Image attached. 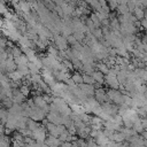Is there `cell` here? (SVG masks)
<instances>
[{"label": "cell", "instance_id": "7402d4cb", "mask_svg": "<svg viewBox=\"0 0 147 147\" xmlns=\"http://www.w3.org/2000/svg\"><path fill=\"white\" fill-rule=\"evenodd\" d=\"M1 105L3 106V108H6V109H9L13 105H14V102H13V99L11 98H5L3 100H1Z\"/></svg>", "mask_w": 147, "mask_h": 147}, {"label": "cell", "instance_id": "52a82bcc", "mask_svg": "<svg viewBox=\"0 0 147 147\" xmlns=\"http://www.w3.org/2000/svg\"><path fill=\"white\" fill-rule=\"evenodd\" d=\"M11 99H13L14 103L22 105L24 102V100H25V96L21 93L20 88H13V96H11Z\"/></svg>", "mask_w": 147, "mask_h": 147}, {"label": "cell", "instance_id": "5b68a950", "mask_svg": "<svg viewBox=\"0 0 147 147\" xmlns=\"http://www.w3.org/2000/svg\"><path fill=\"white\" fill-rule=\"evenodd\" d=\"M46 118L48 119L49 123H53L55 125L62 124V115L60 113H48L46 115Z\"/></svg>", "mask_w": 147, "mask_h": 147}, {"label": "cell", "instance_id": "7a4b0ae2", "mask_svg": "<svg viewBox=\"0 0 147 147\" xmlns=\"http://www.w3.org/2000/svg\"><path fill=\"white\" fill-rule=\"evenodd\" d=\"M53 41L55 42V46L59 51H65L68 49V41H67V37L62 36V34H56L53 37Z\"/></svg>", "mask_w": 147, "mask_h": 147}, {"label": "cell", "instance_id": "603a6c76", "mask_svg": "<svg viewBox=\"0 0 147 147\" xmlns=\"http://www.w3.org/2000/svg\"><path fill=\"white\" fill-rule=\"evenodd\" d=\"M117 11L119 15H124V14H127V13H131L127 8V5H118L117 6Z\"/></svg>", "mask_w": 147, "mask_h": 147}, {"label": "cell", "instance_id": "8992f818", "mask_svg": "<svg viewBox=\"0 0 147 147\" xmlns=\"http://www.w3.org/2000/svg\"><path fill=\"white\" fill-rule=\"evenodd\" d=\"M80 90H82V92L88 98V96H94V93H95V88H94V86L93 85H88V84H80V85H77Z\"/></svg>", "mask_w": 147, "mask_h": 147}, {"label": "cell", "instance_id": "44dd1931", "mask_svg": "<svg viewBox=\"0 0 147 147\" xmlns=\"http://www.w3.org/2000/svg\"><path fill=\"white\" fill-rule=\"evenodd\" d=\"M92 34L94 36V38L99 41V40H101V39H103V32H102V29L101 28H96L93 32H92Z\"/></svg>", "mask_w": 147, "mask_h": 147}, {"label": "cell", "instance_id": "484cf974", "mask_svg": "<svg viewBox=\"0 0 147 147\" xmlns=\"http://www.w3.org/2000/svg\"><path fill=\"white\" fill-rule=\"evenodd\" d=\"M20 91H21V93H22L25 98L31 93V92H30V91H31V90H30V87H29V86H26V85H21V86H20Z\"/></svg>", "mask_w": 147, "mask_h": 147}, {"label": "cell", "instance_id": "f1b7e54d", "mask_svg": "<svg viewBox=\"0 0 147 147\" xmlns=\"http://www.w3.org/2000/svg\"><path fill=\"white\" fill-rule=\"evenodd\" d=\"M8 46V41H7V39H5V38H0V49H6V47Z\"/></svg>", "mask_w": 147, "mask_h": 147}, {"label": "cell", "instance_id": "4fadbf2b", "mask_svg": "<svg viewBox=\"0 0 147 147\" xmlns=\"http://www.w3.org/2000/svg\"><path fill=\"white\" fill-rule=\"evenodd\" d=\"M39 126H40V123H39V122H37V121H34V119H32V118H28L26 127H28L29 130H31V131L33 132V131L37 130Z\"/></svg>", "mask_w": 147, "mask_h": 147}, {"label": "cell", "instance_id": "cb8c5ba5", "mask_svg": "<svg viewBox=\"0 0 147 147\" xmlns=\"http://www.w3.org/2000/svg\"><path fill=\"white\" fill-rule=\"evenodd\" d=\"M90 18H91V20H92V22L94 23L95 28H100V26H101V21L99 20V17L96 16V14H95V13H91Z\"/></svg>", "mask_w": 147, "mask_h": 147}, {"label": "cell", "instance_id": "f546056e", "mask_svg": "<svg viewBox=\"0 0 147 147\" xmlns=\"http://www.w3.org/2000/svg\"><path fill=\"white\" fill-rule=\"evenodd\" d=\"M67 41H68V44H69V45H71V46H72V45H75V44L77 42L76 38H75L72 34H70V36H68V37H67Z\"/></svg>", "mask_w": 147, "mask_h": 147}, {"label": "cell", "instance_id": "4316f807", "mask_svg": "<svg viewBox=\"0 0 147 147\" xmlns=\"http://www.w3.org/2000/svg\"><path fill=\"white\" fill-rule=\"evenodd\" d=\"M106 1H107V5L109 6L110 10L117 8V6H118V0H106Z\"/></svg>", "mask_w": 147, "mask_h": 147}, {"label": "cell", "instance_id": "30bf717a", "mask_svg": "<svg viewBox=\"0 0 147 147\" xmlns=\"http://www.w3.org/2000/svg\"><path fill=\"white\" fill-rule=\"evenodd\" d=\"M94 140H95V142L98 144V145H100V146H106L110 140H109V138H107L105 134H103V132L101 131L95 138H94Z\"/></svg>", "mask_w": 147, "mask_h": 147}, {"label": "cell", "instance_id": "d6a6232c", "mask_svg": "<svg viewBox=\"0 0 147 147\" xmlns=\"http://www.w3.org/2000/svg\"><path fill=\"white\" fill-rule=\"evenodd\" d=\"M140 122H141V125H142L144 130H147V117L146 118H140Z\"/></svg>", "mask_w": 147, "mask_h": 147}, {"label": "cell", "instance_id": "6da1fadb", "mask_svg": "<svg viewBox=\"0 0 147 147\" xmlns=\"http://www.w3.org/2000/svg\"><path fill=\"white\" fill-rule=\"evenodd\" d=\"M46 132H47V130H46V126H44L42 124H40V126L37 129V130H34L33 132H32V138L36 140V141H39V142H45V140H46Z\"/></svg>", "mask_w": 147, "mask_h": 147}, {"label": "cell", "instance_id": "277c9868", "mask_svg": "<svg viewBox=\"0 0 147 147\" xmlns=\"http://www.w3.org/2000/svg\"><path fill=\"white\" fill-rule=\"evenodd\" d=\"M105 83L107 84V86L109 88H114V90H119V83L117 80L116 76H110V75H105Z\"/></svg>", "mask_w": 147, "mask_h": 147}, {"label": "cell", "instance_id": "9c48e42d", "mask_svg": "<svg viewBox=\"0 0 147 147\" xmlns=\"http://www.w3.org/2000/svg\"><path fill=\"white\" fill-rule=\"evenodd\" d=\"M8 77H9V79L11 80V82H21L23 78H24V76H23V74L20 71V70H15V71H11V72H9L8 74Z\"/></svg>", "mask_w": 147, "mask_h": 147}, {"label": "cell", "instance_id": "ba28073f", "mask_svg": "<svg viewBox=\"0 0 147 147\" xmlns=\"http://www.w3.org/2000/svg\"><path fill=\"white\" fill-rule=\"evenodd\" d=\"M45 144H46V146H48V147H57V146H61L62 142L60 141V139H59L57 137H53V136L48 134V136L46 137Z\"/></svg>", "mask_w": 147, "mask_h": 147}, {"label": "cell", "instance_id": "d6986e66", "mask_svg": "<svg viewBox=\"0 0 147 147\" xmlns=\"http://www.w3.org/2000/svg\"><path fill=\"white\" fill-rule=\"evenodd\" d=\"M10 54L13 55L14 59H17V57H20V56L23 54V51H22L21 47H16V46H14V47H11V49H10Z\"/></svg>", "mask_w": 147, "mask_h": 147}, {"label": "cell", "instance_id": "2e32d148", "mask_svg": "<svg viewBox=\"0 0 147 147\" xmlns=\"http://www.w3.org/2000/svg\"><path fill=\"white\" fill-rule=\"evenodd\" d=\"M71 79L74 80V83H75L76 85H80V84L84 83V82H83V75L79 74L78 71H76V72H74V74L71 75Z\"/></svg>", "mask_w": 147, "mask_h": 147}, {"label": "cell", "instance_id": "7c38bea8", "mask_svg": "<svg viewBox=\"0 0 147 147\" xmlns=\"http://www.w3.org/2000/svg\"><path fill=\"white\" fill-rule=\"evenodd\" d=\"M92 77L94 78L95 83H99V84H103V83H105V75H103L101 71L96 70V69L92 72Z\"/></svg>", "mask_w": 147, "mask_h": 147}, {"label": "cell", "instance_id": "e0dca14e", "mask_svg": "<svg viewBox=\"0 0 147 147\" xmlns=\"http://www.w3.org/2000/svg\"><path fill=\"white\" fill-rule=\"evenodd\" d=\"M8 115H9V113L6 108H0V123L1 124H3V125L6 124V122L8 119Z\"/></svg>", "mask_w": 147, "mask_h": 147}, {"label": "cell", "instance_id": "1f68e13d", "mask_svg": "<svg viewBox=\"0 0 147 147\" xmlns=\"http://www.w3.org/2000/svg\"><path fill=\"white\" fill-rule=\"evenodd\" d=\"M140 26H141V29L147 30V18H144L140 21Z\"/></svg>", "mask_w": 147, "mask_h": 147}, {"label": "cell", "instance_id": "83f0119b", "mask_svg": "<svg viewBox=\"0 0 147 147\" xmlns=\"http://www.w3.org/2000/svg\"><path fill=\"white\" fill-rule=\"evenodd\" d=\"M69 136H70V134H69V132H68V130H67L65 132H63V133H61V134L59 136V139H60L61 142H64V141H67V139H68Z\"/></svg>", "mask_w": 147, "mask_h": 147}, {"label": "cell", "instance_id": "9a60e30c", "mask_svg": "<svg viewBox=\"0 0 147 147\" xmlns=\"http://www.w3.org/2000/svg\"><path fill=\"white\" fill-rule=\"evenodd\" d=\"M95 69H96V70H99V71H101L103 75H107L110 68H109V67H108V65H107L105 62H102V61H101V62L96 63V65H95Z\"/></svg>", "mask_w": 147, "mask_h": 147}, {"label": "cell", "instance_id": "4dcf8cb0", "mask_svg": "<svg viewBox=\"0 0 147 147\" xmlns=\"http://www.w3.org/2000/svg\"><path fill=\"white\" fill-rule=\"evenodd\" d=\"M8 11H7V8H6V6L3 5V1H0V15H2V14H7Z\"/></svg>", "mask_w": 147, "mask_h": 147}, {"label": "cell", "instance_id": "ffe728a7", "mask_svg": "<svg viewBox=\"0 0 147 147\" xmlns=\"http://www.w3.org/2000/svg\"><path fill=\"white\" fill-rule=\"evenodd\" d=\"M83 82H84V84H88V85H94V83H95L94 78L90 74H84L83 75Z\"/></svg>", "mask_w": 147, "mask_h": 147}, {"label": "cell", "instance_id": "5bb4252c", "mask_svg": "<svg viewBox=\"0 0 147 147\" xmlns=\"http://www.w3.org/2000/svg\"><path fill=\"white\" fill-rule=\"evenodd\" d=\"M111 141L117 142V144H122L125 141V137L122 132H114V134L111 137Z\"/></svg>", "mask_w": 147, "mask_h": 147}, {"label": "cell", "instance_id": "8fae6325", "mask_svg": "<svg viewBox=\"0 0 147 147\" xmlns=\"http://www.w3.org/2000/svg\"><path fill=\"white\" fill-rule=\"evenodd\" d=\"M132 14L134 15V17H136L138 21H141V20L145 18V10H144V8L140 7V6H137V7L134 8V10L132 11Z\"/></svg>", "mask_w": 147, "mask_h": 147}, {"label": "cell", "instance_id": "3957f363", "mask_svg": "<svg viewBox=\"0 0 147 147\" xmlns=\"http://www.w3.org/2000/svg\"><path fill=\"white\" fill-rule=\"evenodd\" d=\"M94 98H95V99H96V101H98L99 103H101V105L110 102V100H109V98H108V95H107V91H106L105 88H102V87H101V88L95 90Z\"/></svg>", "mask_w": 147, "mask_h": 147}, {"label": "cell", "instance_id": "d590c367", "mask_svg": "<svg viewBox=\"0 0 147 147\" xmlns=\"http://www.w3.org/2000/svg\"><path fill=\"white\" fill-rule=\"evenodd\" d=\"M145 70H146V71H147V64H146V67H145Z\"/></svg>", "mask_w": 147, "mask_h": 147}, {"label": "cell", "instance_id": "e575fe53", "mask_svg": "<svg viewBox=\"0 0 147 147\" xmlns=\"http://www.w3.org/2000/svg\"><path fill=\"white\" fill-rule=\"evenodd\" d=\"M145 34H146V36H147V30H145Z\"/></svg>", "mask_w": 147, "mask_h": 147}, {"label": "cell", "instance_id": "ac0fdd59", "mask_svg": "<svg viewBox=\"0 0 147 147\" xmlns=\"http://www.w3.org/2000/svg\"><path fill=\"white\" fill-rule=\"evenodd\" d=\"M132 129L138 133V134H141L145 130H144V127H142V125H141V122H140V118L139 119H137L134 123H133V126H132Z\"/></svg>", "mask_w": 147, "mask_h": 147}, {"label": "cell", "instance_id": "836d02e7", "mask_svg": "<svg viewBox=\"0 0 147 147\" xmlns=\"http://www.w3.org/2000/svg\"><path fill=\"white\" fill-rule=\"evenodd\" d=\"M96 147H106V146H100V145H98Z\"/></svg>", "mask_w": 147, "mask_h": 147}, {"label": "cell", "instance_id": "d4e9b609", "mask_svg": "<svg viewBox=\"0 0 147 147\" xmlns=\"http://www.w3.org/2000/svg\"><path fill=\"white\" fill-rule=\"evenodd\" d=\"M72 36L76 38V40H77L78 42H82V41L85 40V38H86V34L83 33V32H74Z\"/></svg>", "mask_w": 147, "mask_h": 147}]
</instances>
